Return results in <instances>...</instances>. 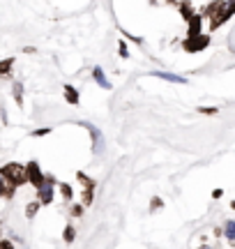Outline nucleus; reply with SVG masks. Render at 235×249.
Instances as JSON below:
<instances>
[{
    "instance_id": "nucleus-3",
    "label": "nucleus",
    "mask_w": 235,
    "mask_h": 249,
    "mask_svg": "<svg viewBox=\"0 0 235 249\" xmlns=\"http://www.w3.org/2000/svg\"><path fill=\"white\" fill-rule=\"evenodd\" d=\"M53 185H55L53 176H46L44 182H42V185L37 187V194H39V205H49V203H53V196H55Z\"/></svg>"
},
{
    "instance_id": "nucleus-24",
    "label": "nucleus",
    "mask_w": 235,
    "mask_h": 249,
    "mask_svg": "<svg viewBox=\"0 0 235 249\" xmlns=\"http://www.w3.org/2000/svg\"><path fill=\"white\" fill-rule=\"evenodd\" d=\"M0 249H14V245L9 240H0Z\"/></svg>"
},
{
    "instance_id": "nucleus-10",
    "label": "nucleus",
    "mask_w": 235,
    "mask_h": 249,
    "mask_svg": "<svg viewBox=\"0 0 235 249\" xmlns=\"http://www.w3.org/2000/svg\"><path fill=\"white\" fill-rule=\"evenodd\" d=\"M178 5H180V14L185 18H189V17H194V14H196V12H194V5H191L189 0H180Z\"/></svg>"
},
{
    "instance_id": "nucleus-30",
    "label": "nucleus",
    "mask_w": 235,
    "mask_h": 249,
    "mask_svg": "<svg viewBox=\"0 0 235 249\" xmlns=\"http://www.w3.org/2000/svg\"><path fill=\"white\" fill-rule=\"evenodd\" d=\"M152 2H157V0H152Z\"/></svg>"
},
{
    "instance_id": "nucleus-26",
    "label": "nucleus",
    "mask_w": 235,
    "mask_h": 249,
    "mask_svg": "<svg viewBox=\"0 0 235 249\" xmlns=\"http://www.w3.org/2000/svg\"><path fill=\"white\" fill-rule=\"evenodd\" d=\"M221 196H224V192H221V189H215V192H212V198H221Z\"/></svg>"
},
{
    "instance_id": "nucleus-7",
    "label": "nucleus",
    "mask_w": 235,
    "mask_h": 249,
    "mask_svg": "<svg viewBox=\"0 0 235 249\" xmlns=\"http://www.w3.org/2000/svg\"><path fill=\"white\" fill-rule=\"evenodd\" d=\"M83 124H85V127H88V132L92 134V141H95L92 148H95V152H100L101 150V132L95 127V124H88V123H83Z\"/></svg>"
},
{
    "instance_id": "nucleus-21",
    "label": "nucleus",
    "mask_w": 235,
    "mask_h": 249,
    "mask_svg": "<svg viewBox=\"0 0 235 249\" xmlns=\"http://www.w3.org/2000/svg\"><path fill=\"white\" fill-rule=\"evenodd\" d=\"M199 113H205V116H217V108L215 107H203V108H199Z\"/></svg>"
},
{
    "instance_id": "nucleus-5",
    "label": "nucleus",
    "mask_w": 235,
    "mask_h": 249,
    "mask_svg": "<svg viewBox=\"0 0 235 249\" xmlns=\"http://www.w3.org/2000/svg\"><path fill=\"white\" fill-rule=\"evenodd\" d=\"M44 178H46V176L42 173V169H39V164H37V161H30V164H26V180L33 187H35V189L42 185V182H44Z\"/></svg>"
},
{
    "instance_id": "nucleus-25",
    "label": "nucleus",
    "mask_w": 235,
    "mask_h": 249,
    "mask_svg": "<svg viewBox=\"0 0 235 249\" xmlns=\"http://www.w3.org/2000/svg\"><path fill=\"white\" fill-rule=\"evenodd\" d=\"M118 51H120V55H122V58H127V55H129V51H127L125 42H122V44H120V49H118Z\"/></svg>"
},
{
    "instance_id": "nucleus-28",
    "label": "nucleus",
    "mask_w": 235,
    "mask_h": 249,
    "mask_svg": "<svg viewBox=\"0 0 235 249\" xmlns=\"http://www.w3.org/2000/svg\"><path fill=\"white\" fill-rule=\"evenodd\" d=\"M168 2H173V5H178V2H180V0H168Z\"/></svg>"
},
{
    "instance_id": "nucleus-8",
    "label": "nucleus",
    "mask_w": 235,
    "mask_h": 249,
    "mask_svg": "<svg viewBox=\"0 0 235 249\" xmlns=\"http://www.w3.org/2000/svg\"><path fill=\"white\" fill-rule=\"evenodd\" d=\"M154 76L164 81H171V83H187V79H182L178 74H171V71H154Z\"/></svg>"
},
{
    "instance_id": "nucleus-22",
    "label": "nucleus",
    "mask_w": 235,
    "mask_h": 249,
    "mask_svg": "<svg viewBox=\"0 0 235 249\" xmlns=\"http://www.w3.org/2000/svg\"><path fill=\"white\" fill-rule=\"evenodd\" d=\"M83 214V205H72V217H81Z\"/></svg>"
},
{
    "instance_id": "nucleus-27",
    "label": "nucleus",
    "mask_w": 235,
    "mask_h": 249,
    "mask_svg": "<svg viewBox=\"0 0 235 249\" xmlns=\"http://www.w3.org/2000/svg\"><path fill=\"white\" fill-rule=\"evenodd\" d=\"M2 192H5V180L0 178V196H2Z\"/></svg>"
},
{
    "instance_id": "nucleus-12",
    "label": "nucleus",
    "mask_w": 235,
    "mask_h": 249,
    "mask_svg": "<svg viewBox=\"0 0 235 249\" xmlns=\"http://www.w3.org/2000/svg\"><path fill=\"white\" fill-rule=\"evenodd\" d=\"M12 65H14V58H5V60H0V74H2V76H9Z\"/></svg>"
},
{
    "instance_id": "nucleus-15",
    "label": "nucleus",
    "mask_w": 235,
    "mask_h": 249,
    "mask_svg": "<svg viewBox=\"0 0 235 249\" xmlns=\"http://www.w3.org/2000/svg\"><path fill=\"white\" fill-rule=\"evenodd\" d=\"M92 196H95V192H92V187H85V189H83V203H81L83 208L92 203Z\"/></svg>"
},
{
    "instance_id": "nucleus-23",
    "label": "nucleus",
    "mask_w": 235,
    "mask_h": 249,
    "mask_svg": "<svg viewBox=\"0 0 235 249\" xmlns=\"http://www.w3.org/2000/svg\"><path fill=\"white\" fill-rule=\"evenodd\" d=\"M44 134H51V129H35V132H33V136H44Z\"/></svg>"
},
{
    "instance_id": "nucleus-16",
    "label": "nucleus",
    "mask_w": 235,
    "mask_h": 249,
    "mask_svg": "<svg viewBox=\"0 0 235 249\" xmlns=\"http://www.w3.org/2000/svg\"><path fill=\"white\" fill-rule=\"evenodd\" d=\"M226 238H228V242H235V222H226Z\"/></svg>"
},
{
    "instance_id": "nucleus-6",
    "label": "nucleus",
    "mask_w": 235,
    "mask_h": 249,
    "mask_svg": "<svg viewBox=\"0 0 235 249\" xmlns=\"http://www.w3.org/2000/svg\"><path fill=\"white\" fill-rule=\"evenodd\" d=\"M187 21H189V28H187V37L201 35V30H203V17H201V14H194V17H189Z\"/></svg>"
},
{
    "instance_id": "nucleus-19",
    "label": "nucleus",
    "mask_w": 235,
    "mask_h": 249,
    "mask_svg": "<svg viewBox=\"0 0 235 249\" xmlns=\"http://www.w3.org/2000/svg\"><path fill=\"white\" fill-rule=\"evenodd\" d=\"M159 208H164V201L159 196H154L152 201H150V210H159Z\"/></svg>"
},
{
    "instance_id": "nucleus-17",
    "label": "nucleus",
    "mask_w": 235,
    "mask_h": 249,
    "mask_svg": "<svg viewBox=\"0 0 235 249\" xmlns=\"http://www.w3.org/2000/svg\"><path fill=\"white\" fill-rule=\"evenodd\" d=\"M21 83H14V99H17V104L18 107H23V97H21Z\"/></svg>"
},
{
    "instance_id": "nucleus-20",
    "label": "nucleus",
    "mask_w": 235,
    "mask_h": 249,
    "mask_svg": "<svg viewBox=\"0 0 235 249\" xmlns=\"http://www.w3.org/2000/svg\"><path fill=\"white\" fill-rule=\"evenodd\" d=\"M60 192H63L65 198H72V194H74V192H72V187L67 185V182H63V185H60Z\"/></svg>"
},
{
    "instance_id": "nucleus-14",
    "label": "nucleus",
    "mask_w": 235,
    "mask_h": 249,
    "mask_svg": "<svg viewBox=\"0 0 235 249\" xmlns=\"http://www.w3.org/2000/svg\"><path fill=\"white\" fill-rule=\"evenodd\" d=\"M37 210H39V201H33V203H28L26 205V217L28 219H33L37 214Z\"/></svg>"
},
{
    "instance_id": "nucleus-2",
    "label": "nucleus",
    "mask_w": 235,
    "mask_h": 249,
    "mask_svg": "<svg viewBox=\"0 0 235 249\" xmlns=\"http://www.w3.org/2000/svg\"><path fill=\"white\" fill-rule=\"evenodd\" d=\"M0 178L12 187H21L26 182V166H21L17 161H9V164H5L0 169Z\"/></svg>"
},
{
    "instance_id": "nucleus-1",
    "label": "nucleus",
    "mask_w": 235,
    "mask_h": 249,
    "mask_svg": "<svg viewBox=\"0 0 235 249\" xmlns=\"http://www.w3.org/2000/svg\"><path fill=\"white\" fill-rule=\"evenodd\" d=\"M233 12H235V0H212L208 5V9H205V14H208L210 18V28L212 30H217L219 26H224L228 18L233 17Z\"/></svg>"
},
{
    "instance_id": "nucleus-9",
    "label": "nucleus",
    "mask_w": 235,
    "mask_h": 249,
    "mask_svg": "<svg viewBox=\"0 0 235 249\" xmlns=\"http://www.w3.org/2000/svg\"><path fill=\"white\" fill-rule=\"evenodd\" d=\"M92 76H95V81H97V83H100L101 88L111 90V81L106 79V76H104V71H101V67H95V70H92Z\"/></svg>"
},
{
    "instance_id": "nucleus-18",
    "label": "nucleus",
    "mask_w": 235,
    "mask_h": 249,
    "mask_svg": "<svg viewBox=\"0 0 235 249\" xmlns=\"http://www.w3.org/2000/svg\"><path fill=\"white\" fill-rule=\"evenodd\" d=\"M76 178L81 180V182H83V185H85V187H95V180H92V178H88V176H85V173H81V171L76 173Z\"/></svg>"
},
{
    "instance_id": "nucleus-4",
    "label": "nucleus",
    "mask_w": 235,
    "mask_h": 249,
    "mask_svg": "<svg viewBox=\"0 0 235 249\" xmlns=\"http://www.w3.org/2000/svg\"><path fill=\"white\" fill-rule=\"evenodd\" d=\"M208 46H210V37L208 35L187 37V39L182 42V49H185L187 53H196V51H203V49H208Z\"/></svg>"
},
{
    "instance_id": "nucleus-11",
    "label": "nucleus",
    "mask_w": 235,
    "mask_h": 249,
    "mask_svg": "<svg viewBox=\"0 0 235 249\" xmlns=\"http://www.w3.org/2000/svg\"><path fill=\"white\" fill-rule=\"evenodd\" d=\"M65 99H67L69 104H79V92H76V88L65 86Z\"/></svg>"
},
{
    "instance_id": "nucleus-29",
    "label": "nucleus",
    "mask_w": 235,
    "mask_h": 249,
    "mask_svg": "<svg viewBox=\"0 0 235 249\" xmlns=\"http://www.w3.org/2000/svg\"><path fill=\"white\" fill-rule=\"evenodd\" d=\"M203 249H212V247H203Z\"/></svg>"
},
{
    "instance_id": "nucleus-13",
    "label": "nucleus",
    "mask_w": 235,
    "mask_h": 249,
    "mask_svg": "<svg viewBox=\"0 0 235 249\" xmlns=\"http://www.w3.org/2000/svg\"><path fill=\"white\" fill-rule=\"evenodd\" d=\"M74 238H76V229H74V226H65V231H63V240L67 242V245H72Z\"/></svg>"
}]
</instances>
